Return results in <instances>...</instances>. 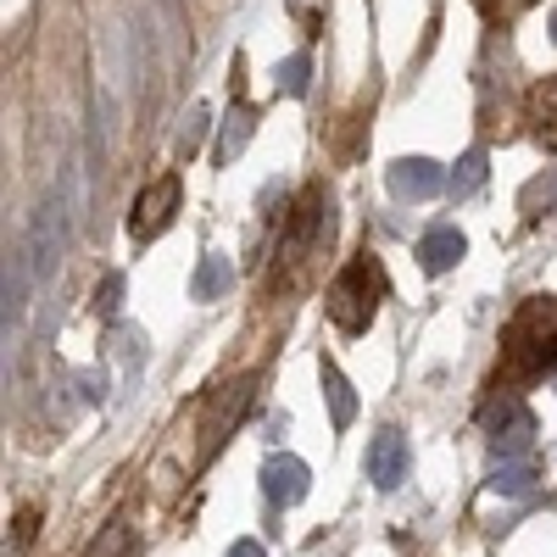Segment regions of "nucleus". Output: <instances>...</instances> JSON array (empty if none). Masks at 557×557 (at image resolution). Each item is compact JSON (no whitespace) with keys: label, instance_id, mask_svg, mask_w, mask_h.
<instances>
[{"label":"nucleus","instance_id":"nucleus-10","mask_svg":"<svg viewBox=\"0 0 557 557\" xmlns=\"http://www.w3.org/2000/svg\"><path fill=\"white\" fill-rule=\"evenodd\" d=\"M535 480H541V469L530 457H513V462H496V474L485 480L496 496H530L535 491Z\"/></svg>","mask_w":557,"mask_h":557},{"label":"nucleus","instance_id":"nucleus-17","mask_svg":"<svg viewBox=\"0 0 557 557\" xmlns=\"http://www.w3.org/2000/svg\"><path fill=\"white\" fill-rule=\"evenodd\" d=\"M201 139H207V107H196V112H190V128H184V151H196Z\"/></svg>","mask_w":557,"mask_h":557},{"label":"nucleus","instance_id":"nucleus-3","mask_svg":"<svg viewBox=\"0 0 557 557\" xmlns=\"http://www.w3.org/2000/svg\"><path fill=\"white\" fill-rule=\"evenodd\" d=\"M385 184H391L396 201H435L446 190V168L430 162V157H401V162H391Z\"/></svg>","mask_w":557,"mask_h":557},{"label":"nucleus","instance_id":"nucleus-20","mask_svg":"<svg viewBox=\"0 0 557 557\" xmlns=\"http://www.w3.org/2000/svg\"><path fill=\"white\" fill-rule=\"evenodd\" d=\"M552 39H557V12H552Z\"/></svg>","mask_w":557,"mask_h":557},{"label":"nucleus","instance_id":"nucleus-13","mask_svg":"<svg viewBox=\"0 0 557 557\" xmlns=\"http://www.w3.org/2000/svg\"><path fill=\"white\" fill-rule=\"evenodd\" d=\"M485 184V151H469L457 162V173H451V196H474Z\"/></svg>","mask_w":557,"mask_h":557},{"label":"nucleus","instance_id":"nucleus-11","mask_svg":"<svg viewBox=\"0 0 557 557\" xmlns=\"http://www.w3.org/2000/svg\"><path fill=\"white\" fill-rule=\"evenodd\" d=\"M530 441H535V418H530V412H519L507 430H496V435H491V446H496V457H502V462L524 457V451H530Z\"/></svg>","mask_w":557,"mask_h":557},{"label":"nucleus","instance_id":"nucleus-4","mask_svg":"<svg viewBox=\"0 0 557 557\" xmlns=\"http://www.w3.org/2000/svg\"><path fill=\"white\" fill-rule=\"evenodd\" d=\"M368 480H374L380 491H396L412 469V451H407V435L401 430H380L374 441H368V457H362Z\"/></svg>","mask_w":557,"mask_h":557},{"label":"nucleus","instance_id":"nucleus-15","mask_svg":"<svg viewBox=\"0 0 557 557\" xmlns=\"http://www.w3.org/2000/svg\"><path fill=\"white\" fill-rule=\"evenodd\" d=\"M117 301H123V273H107L101 285H96V307L101 312H117Z\"/></svg>","mask_w":557,"mask_h":557},{"label":"nucleus","instance_id":"nucleus-9","mask_svg":"<svg viewBox=\"0 0 557 557\" xmlns=\"http://www.w3.org/2000/svg\"><path fill=\"white\" fill-rule=\"evenodd\" d=\"M318 380H323V396H330V418H335V430H351V418H357V396L346 385V374L335 362H318Z\"/></svg>","mask_w":557,"mask_h":557},{"label":"nucleus","instance_id":"nucleus-5","mask_svg":"<svg viewBox=\"0 0 557 557\" xmlns=\"http://www.w3.org/2000/svg\"><path fill=\"white\" fill-rule=\"evenodd\" d=\"M307 491H312V469H307L301 457L273 451V457L262 462V496H268L273 507H296Z\"/></svg>","mask_w":557,"mask_h":557},{"label":"nucleus","instance_id":"nucleus-6","mask_svg":"<svg viewBox=\"0 0 557 557\" xmlns=\"http://www.w3.org/2000/svg\"><path fill=\"white\" fill-rule=\"evenodd\" d=\"M28 290H34V262H28V251L17 246L12 257H7V285H0V318H7V335H12V323H23V312H28Z\"/></svg>","mask_w":557,"mask_h":557},{"label":"nucleus","instance_id":"nucleus-12","mask_svg":"<svg viewBox=\"0 0 557 557\" xmlns=\"http://www.w3.org/2000/svg\"><path fill=\"white\" fill-rule=\"evenodd\" d=\"M251 123H257V112H251V107H235V112H228V128H223L218 162H235V157L246 151V139H251Z\"/></svg>","mask_w":557,"mask_h":557},{"label":"nucleus","instance_id":"nucleus-2","mask_svg":"<svg viewBox=\"0 0 557 557\" xmlns=\"http://www.w3.org/2000/svg\"><path fill=\"white\" fill-rule=\"evenodd\" d=\"M173 212H178V178L168 173V178H157V184H151V190H139V196H134L128 235H134V240H157L162 228L173 223Z\"/></svg>","mask_w":557,"mask_h":557},{"label":"nucleus","instance_id":"nucleus-16","mask_svg":"<svg viewBox=\"0 0 557 557\" xmlns=\"http://www.w3.org/2000/svg\"><path fill=\"white\" fill-rule=\"evenodd\" d=\"M78 391H84V401H101V396H107V374L84 368V374H78Z\"/></svg>","mask_w":557,"mask_h":557},{"label":"nucleus","instance_id":"nucleus-1","mask_svg":"<svg viewBox=\"0 0 557 557\" xmlns=\"http://www.w3.org/2000/svg\"><path fill=\"white\" fill-rule=\"evenodd\" d=\"M374 290H380V268L374 262H351L330 285V318H335V330L362 335L368 323H374V307H380Z\"/></svg>","mask_w":557,"mask_h":557},{"label":"nucleus","instance_id":"nucleus-8","mask_svg":"<svg viewBox=\"0 0 557 557\" xmlns=\"http://www.w3.org/2000/svg\"><path fill=\"white\" fill-rule=\"evenodd\" d=\"M228 285H235V262L218 257V251H207L201 268H196V278H190V301H218Z\"/></svg>","mask_w":557,"mask_h":557},{"label":"nucleus","instance_id":"nucleus-14","mask_svg":"<svg viewBox=\"0 0 557 557\" xmlns=\"http://www.w3.org/2000/svg\"><path fill=\"white\" fill-rule=\"evenodd\" d=\"M278 89H285V96H307V78H312V62L307 57H290V62H278Z\"/></svg>","mask_w":557,"mask_h":557},{"label":"nucleus","instance_id":"nucleus-7","mask_svg":"<svg viewBox=\"0 0 557 557\" xmlns=\"http://www.w3.org/2000/svg\"><path fill=\"white\" fill-rule=\"evenodd\" d=\"M462 251H469V240H462L451 223H446V228H430V235L418 240V262H424V273H446V268H457Z\"/></svg>","mask_w":557,"mask_h":557},{"label":"nucleus","instance_id":"nucleus-18","mask_svg":"<svg viewBox=\"0 0 557 557\" xmlns=\"http://www.w3.org/2000/svg\"><path fill=\"white\" fill-rule=\"evenodd\" d=\"M541 201H546V207L557 201V173H552V184L541 178V184H530V190H524V207H541Z\"/></svg>","mask_w":557,"mask_h":557},{"label":"nucleus","instance_id":"nucleus-19","mask_svg":"<svg viewBox=\"0 0 557 557\" xmlns=\"http://www.w3.org/2000/svg\"><path fill=\"white\" fill-rule=\"evenodd\" d=\"M223 557H268V552H262V541H235Z\"/></svg>","mask_w":557,"mask_h":557}]
</instances>
